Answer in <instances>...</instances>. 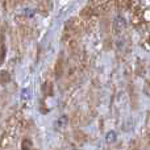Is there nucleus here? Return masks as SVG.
Returning a JSON list of instances; mask_svg holds the SVG:
<instances>
[{
  "label": "nucleus",
  "mask_w": 150,
  "mask_h": 150,
  "mask_svg": "<svg viewBox=\"0 0 150 150\" xmlns=\"http://www.w3.org/2000/svg\"><path fill=\"white\" fill-rule=\"evenodd\" d=\"M125 26H127V23H125V20L121 17V16L116 17V20L113 21V30L116 32L117 34L121 33V32L125 29Z\"/></svg>",
  "instance_id": "nucleus-1"
},
{
  "label": "nucleus",
  "mask_w": 150,
  "mask_h": 150,
  "mask_svg": "<svg viewBox=\"0 0 150 150\" xmlns=\"http://www.w3.org/2000/svg\"><path fill=\"white\" fill-rule=\"evenodd\" d=\"M62 73H63V61L62 58H59L57 61V65H55V75H57V78H59Z\"/></svg>",
  "instance_id": "nucleus-2"
},
{
  "label": "nucleus",
  "mask_w": 150,
  "mask_h": 150,
  "mask_svg": "<svg viewBox=\"0 0 150 150\" xmlns=\"http://www.w3.org/2000/svg\"><path fill=\"white\" fill-rule=\"evenodd\" d=\"M142 16H144V11L142 9H136V12L133 13V23L134 24L140 23V20L142 18Z\"/></svg>",
  "instance_id": "nucleus-3"
},
{
  "label": "nucleus",
  "mask_w": 150,
  "mask_h": 150,
  "mask_svg": "<svg viewBox=\"0 0 150 150\" xmlns=\"http://www.w3.org/2000/svg\"><path fill=\"white\" fill-rule=\"evenodd\" d=\"M42 90H44L45 95H52L53 93V84L50 82H46L44 84V87H42Z\"/></svg>",
  "instance_id": "nucleus-4"
},
{
  "label": "nucleus",
  "mask_w": 150,
  "mask_h": 150,
  "mask_svg": "<svg viewBox=\"0 0 150 150\" xmlns=\"http://www.w3.org/2000/svg\"><path fill=\"white\" fill-rule=\"evenodd\" d=\"M105 141L108 144L115 142V141H116V133L115 132H108L107 133V136H105Z\"/></svg>",
  "instance_id": "nucleus-5"
},
{
  "label": "nucleus",
  "mask_w": 150,
  "mask_h": 150,
  "mask_svg": "<svg viewBox=\"0 0 150 150\" xmlns=\"http://www.w3.org/2000/svg\"><path fill=\"white\" fill-rule=\"evenodd\" d=\"M67 122H69V117L66 115H63V116H61L58 119V125L59 127H65V125H67Z\"/></svg>",
  "instance_id": "nucleus-6"
},
{
  "label": "nucleus",
  "mask_w": 150,
  "mask_h": 150,
  "mask_svg": "<svg viewBox=\"0 0 150 150\" xmlns=\"http://www.w3.org/2000/svg\"><path fill=\"white\" fill-rule=\"evenodd\" d=\"M32 142L29 140H24L23 141V150H30Z\"/></svg>",
  "instance_id": "nucleus-7"
},
{
  "label": "nucleus",
  "mask_w": 150,
  "mask_h": 150,
  "mask_svg": "<svg viewBox=\"0 0 150 150\" xmlns=\"http://www.w3.org/2000/svg\"><path fill=\"white\" fill-rule=\"evenodd\" d=\"M25 15L28 16V17H29V16L32 17V16L34 15V11H33V9H30V8H25Z\"/></svg>",
  "instance_id": "nucleus-8"
},
{
  "label": "nucleus",
  "mask_w": 150,
  "mask_h": 150,
  "mask_svg": "<svg viewBox=\"0 0 150 150\" xmlns=\"http://www.w3.org/2000/svg\"><path fill=\"white\" fill-rule=\"evenodd\" d=\"M7 82V73L5 71H3V83Z\"/></svg>",
  "instance_id": "nucleus-9"
}]
</instances>
